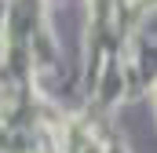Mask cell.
Returning <instances> with one entry per match:
<instances>
[{
  "instance_id": "1",
  "label": "cell",
  "mask_w": 157,
  "mask_h": 153,
  "mask_svg": "<svg viewBox=\"0 0 157 153\" xmlns=\"http://www.w3.org/2000/svg\"><path fill=\"white\" fill-rule=\"evenodd\" d=\"M154 99H157V88H154Z\"/></svg>"
}]
</instances>
